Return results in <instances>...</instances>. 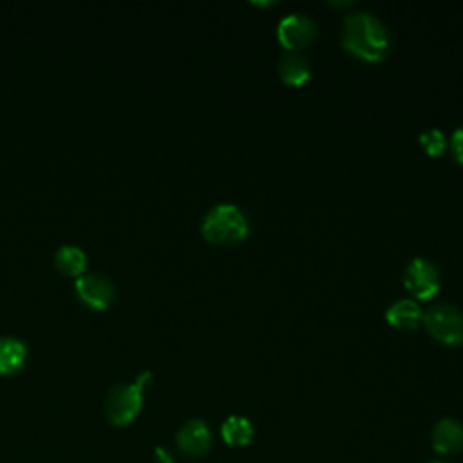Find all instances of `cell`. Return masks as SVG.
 <instances>
[{"label":"cell","mask_w":463,"mask_h":463,"mask_svg":"<svg viewBox=\"0 0 463 463\" xmlns=\"http://www.w3.org/2000/svg\"><path fill=\"white\" fill-rule=\"evenodd\" d=\"M74 289L78 298L94 309H105L114 298V286L101 273H81L74 282Z\"/></svg>","instance_id":"7"},{"label":"cell","mask_w":463,"mask_h":463,"mask_svg":"<svg viewBox=\"0 0 463 463\" xmlns=\"http://www.w3.org/2000/svg\"><path fill=\"white\" fill-rule=\"evenodd\" d=\"M342 47L353 56L376 63L383 60L391 47L387 27L371 13H349L342 22Z\"/></svg>","instance_id":"1"},{"label":"cell","mask_w":463,"mask_h":463,"mask_svg":"<svg viewBox=\"0 0 463 463\" xmlns=\"http://www.w3.org/2000/svg\"><path fill=\"white\" fill-rule=\"evenodd\" d=\"M421 322L427 331L441 344H463V313L450 304H434L423 313Z\"/></svg>","instance_id":"4"},{"label":"cell","mask_w":463,"mask_h":463,"mask_svg":"<svg viewBox=\"0 0 463 463\" xmlns=\"http://www.w3.org/2000/svg\"><path fill=\"white\" fill-rule=\"evenodd\" d=\"M420 145L430 157H438L447 150L445 134L438 128H429L420 134Z\"/></svg>","instance_id":"15"},{"label":"cell","mask_w":463,"mask_h":463,"mask_svg":"<svg viewBox=\"0 0 463 463\" xmlns=\"http://www.w3.org/2000/svg\"><path fill=\"white\" fill-rule=\"evenodd\" d=\"M150 371H145L136 378V382L110 389L105 400V411L114 425H127L137 416L143 403V389L150 382Z\"/></svg>","instance_id":"3"},{"label":"cell","mask_w":463,"mask_h":463,"mask_svg":"<svg viewBox=\"0 0 463 463\" xmlns=\"http://www.w3.org/2000/svg\"><path fill=\"white\" fill-rule=\"evenodd\" d=\"M317 36V24L300 13H291L284 16L277 25V38L284 49L289 52H298L307 47Z\"/></svg>","instance_id":"6"},{"label":"cell","mask_w":463,"mask_h":463,"mask_svg":"<svg viewBox=\"0 0 463 463\" xmlns=\"http://www.w3.org/2000/svg\"><path fill=\"white\" fill-rule=\"evenodd\" d=\"M279 76L286 85L300 87L311 78V65L300 52H288L279 60Z\"/></svg>","instance_id":"11"},{"label":"cell","mask_w":463,"mask_h":463,"mask_svg":"<svg viewBox=\"0 0 463 463\" xmlns=\"http://www.w3.org/2000/svg\"><path fill=\"white\" fill-rule=\"evenodd\" d=\"M177 447L188 456H201L212 445V434L204 421L190 420L177 432Z\"/></svg>","instance_id":"8"},{"label":"cell","mask_w":463,"mask_h":463,"mask_svg":"<svg viewBox=\"0 0 463 463\" xmlns=\"http://www.w3.org/2000/svg\"><path fill=\"white\" fill-rule=\"evenodd\" d=\"M434 463H443V461H434Z\"/></svg>","instance_id":"17"},{"label":"cell","mask_w":463,"mask_h":463,"mask_svg":"<svg viewBox=\"0 0 463 463\" xmlns=\"http://www.w3.org/2000/svg\"><path fill=\"white\" fill-rule=\"evenodd\" d=\"M403 286L412 297L420 300H429L439 289V273L436 266L427 259L414 257L405 266Z\"/></svg>","instance_id":"5"},{"label":"cell","mask_w":463,"mask_h":463,"mask_svg":"<svg viewBox=\"0 0 463 463\" xmlns=\"http://www.w3.org/2000/svg\"><path fill=\"white\" fill-rule=\"evenodd\" d=\"M201 233L212 244L241 242L248 235V221L241 208L230 203H221L203 217Z\"/></svg>","instance_id":"2"},{"label":"cell","mask_w":463,"mask_h":463,"mask_svg":"<svg viewBox=\"0 0 463 463\" xmlns=\"http://www.w3.org/2000/svg\"><path fill=\"white\" fill-rule=\"evenodd\" d=\"M27 358V347L20 338L0 336V373H16Z\"/></svg>","instance_id":"12"},{"label":"cell","mask_w":463,"mask_h":463,"mask_svg":"<svg viewBox=\"0 0 463 463\" xmlns=\"http://www.w3.org/2000/svg\"><path fill=\"white\" fill-rule=\"evenodd\" d=\"M432 447L439 454H452L463 449V425L456 420L443 418L432 429Z\"/></svg>","instance_id":"9"},{"label":"cell","mask_w":463,"mask_h":463,"mask_svg":"<svg viewBox=\"0 0 463 463\" xmlns=\"http://www.w3.org/2000/svg\"><path fill=\"white\" fill-rule=\"evenodd\" d=\"M450 148L454 152V157L458 163L463 165V127L456 128V132L450 137Z\"/></svg>","instance_id":"16"},{"label":"cell","mask_w":463,"mask_h":463,"mask_svg":"<svg viewBox=\"0 0 463 463\" xmlns=\"http://www.w3.org/2000/svg\"><path fill=\"white\" fill-rule=\"evenodd\" d=\"M385 318L392 327L411 331L420 326L423 313H421V307L412 298H402V300L392 302L387 307Z\"/></svg>","instance_id":"10"},{"label":"cell","mask_w":463,"mask_h":463,"mask_svg":"<svg viewBox=\"0 0 463 463\" xmlns=\"http://www.w3.org/2000/svg\"><path fill=\"white\" fill-rule=\"evenodd\" d=\"M221 434L228 445L233 447H244L253 438V425L244 416H230L222 427Z\"/></svg>","instance_id":"14"},{"label":"cell","mask_w":463,"mask_h":463,"mask_svg":"<svg viewBox=\"0 0 463 463\" xmlns=\"http://www.w3.org/2000/svg\"><path fill=\"white\" fill-rule=\"evenodd\" d=\"M54 264L61 273L80 277L87 266V255L78 246L63 244L54 253Z\"/></svg>","instance_id":"13"}]
</instances>
